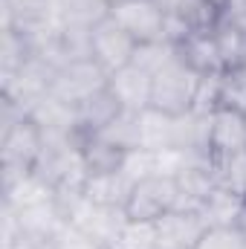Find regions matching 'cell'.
Segmentation results:
<instances>
[{
    "instance_id": "1",
    "label": "cell",
    "mask_w": 246,
    "mask_h": 249,
    "mask_svg": "<svg viewBox=\"0 0 246 249\" xmlns=\"http://www.w3.org/2000/svg\"><path fill=\"white\" fill-rule=\"evenodd\" d=\"M200 72H194L177 55L151 75V110H159L165 116H185L197 105L200 90Z\"/></svg>"
},
{
    "instance_id": "19",
    "label": "cell",
    "mask_w": 246,
    "mask_h": 249,
    "mask_svg": "<svg viewBox=\"0 0 246 249\" xmlns=\"http://www.w3.org/2000/svg\"><path fill=\"white\" fill-rule=\"evenodd\" d=\"M110 249H157L154 226H145V223H124V229L119 232L116 244Z\"/></svg>"
},
{
    "instance_id": "11",
    "label": "cell",
    "mask_w": 246,
    "mask_h": 249,
    "mask_svg": "<svg viewBox=\"0 0 246 249\" xmlns=\"http://www.w3.org/2000/svg\"><path fill=\"white\" fill-rule=\"evenodd\" d=\"M174 47H177V55L194 72H200V75H220L223 72L214 32H191V35H185L180 44H174Z\"/></svg>"
},
{
    "instance_id": "7",
    "label": "cell",
    "mask_w": 246,
    "mask_h": 249,
    "mask_svg": "<svg viewBox=\"0 0 246 249\" xmlns=\"http://www.w3.org/2000/svg\"><path fill=\"white\" fill-rule=\"evenodd\" d=\"M209 223L197 209H171L154 223L157 249H197Z\"/></svg>"
},
{
    "instance_id": "17",
    "label": "cell",
    "mask_w": 246,
    "mask_h": 249,
    "mask_svg": "<svg viewBox=\"0 0 246 249\" xmlns=\"http://www.w3.org/2000/svg\"><path fill=\"white\" fill-rule=\"evenodd\" d=\"M197 249H246V235L238 226H209Z\"/></svg>"
},
{
    "instance_id": "18",
    "label": "cell",
    "mask_w": 246,
    "mask_h": 249,
    "mask_svg": "<svg viewBox=\"0 0 246 249\" xmlns=\"http://www.w3.org/2000/svg\"><path fill=\"white\" fill-rule=\"evenodd\" d=\"M53 249H110V247H107V244H102L99 238H93V235L81 232L78 226L64 223L61 229L55 232V238H53Z\"/></svg>"
},
{
    "instance_id": "9",
    "label": "cell",
    "mask_w": 246,
    "mask_h": 249,
    "mask_svg": "<svg viewBox=\"0 0 246 249\" xmlns=\"http://www.w3.org/2000/svg\"><path fill=\"white\" fill-rule=\"evenodd\" d=\"M107 87L119 99L122 110L142 113V110L151 107V75L145 70H139L136 64H127L122 70H116L107 78Z\"/></svg>"
},
{
    "instance_id": "8",
    "label": "cell",
    "mask_w": 246,
    "mask_h": 249,
    "mask_svg": "<svg viewBox=\"0 0 246 249\" xmlns=\"http://www.w3.org/2000/svg\"><path fill=\"white\" fill-rule=\"evenodd\" d=\"M246 151V113L235 107H214L209 116V154L229 157Z\"/></svg>"
},
{
    "instance_id": "16",
    "label": "cell",
    "mask_w": 246,
    "mask_h": 249,
    "mask_svg": "<svg viewBox=\"0 0 246 249\" xmlns=\"http://www.w3.org/2000/svg\"><path fill=\"white\" fill-rule=\"evenodd\" d=\"M220 107H235L246 113V64L220 75Z\"/></svg>"
},
{
    "instance_id": "12",
    "label": "cell",
    "mask_w": 246,
    "mask_h": 249,
    "mask_svg": "<svg viewBox=\"0 0 246 249\" xmlns=\"http://www.w3.org/2000/svg\"><path fill=\"white\" fill-rule=\"evenodd\" d=\"M122 113V105L119 99L110 93V87L93 93L90 99H84L78 107H75V124H78V136H87V133H96L102 127L113 122L116 116Z\"/></svg>"
},
{
    "instance_id": "3",
    "label": "cell",
    "mask_w": 246,
    "mask_h": 249,
    "mask_svg": "<svg viewBox=\"0 0 246 249\" xmlns=\"http://www.w3.org/2000/svg\"><path fill=\"white\" fill-rule=\"evenodd\" d=\"M44 154V130L26 113L18 122L3 127L0 157H3V188L18 183L20 177L32 174Z\"/></svg>"
},
{
    "instance_id": "6",
    "label": "cell",
    "mask_w": 246,
    "mask_h": 249,
    "mask_svg": "<svg viewBox=\"0 0 246 249\" xmlns=\"http://www.w3.org/2000/svg\"><path fill=\"white\" fill-rule=\"evenodd\" d=\"M136 41L124 32L116 20L107 18H99L93 26H90V58L99 64L107 75H113L116 70H122L127 64H133L136 55Z\"/></svg>"
},
{
    "instance_id": "21",
    "label": "cell",
    "mask_w": 246,
    "mask_h": 249,
    "mask_svg": "<svg viewBox=\"0 0 246 249\" xmlns=\"http://www.w3.org/2000/svg\"><path fill=\"white\" fill-rule=\"evenodd\" d=\"M235 226H238V229H241V232L246 235V200H244V206H241V214H238V220H235Z\"/></svg>"
},
{
    "instance_id": "23",
    "label": "cell",
    "mask_w": 246,
    "mask_h": 249,
    "mask_svg": "<svg viewBox=\"0 0 246 249\" xmlns=\"http://www.w3.org/2000/svg\"><path fill=\"white\" fill-rule=\"evenodd\" d=\"M105 3H110V0H105Z\"/></svg>"
},
{
    "instance_id": "5",
    "label": "cell",
    "mask_w": 246,
    "mask_h": 249,
    "mask_svg": "<svg viewBox=\"0 0 246 249\" xmlns=\"http://www.w3.org/2000/svg\"><path fill=\"white\" fill-rule=\"evenodd\" d=\"M107 78L110 75L93 61V58H75V61H67L64 67L55 70L50 96H55L58 102L70 105V107H78L84 99H90L93 93L105 90L107 87Z\"/></svg>"
},
{
    "instance_id": "14",
    "label": "cell",
    "mask_w": 246,
    "mask_h": 249,
    "mask_svg": "<svg viewBox=\"0 0 246 249\" xmlns=\"http://www.w3.org/2000/svg\"><path fill=\"white\" fill-rule=\"evenodd\" d=\"M214 183L232 194L246 200V151L229 154V157H211Z\"/></svg>"
},
{
    "instance_id": "4",
    "label": "cell",
    "mask_w": 246,
    "mask_h": 249,
    "mask_svg": "<svg viewBox=\"0 0 246 249\" xmlns=\"http://www.w3.org/2000/svg\"><path fill=\"white\" fill-rule=\"evenodd\" d=\"M107 18L116 20L136 44L165 41L168 9L159 0H110Z\"/></svg>"
},
{
    "instance_id": "2",
    "label": "cell",
    "mask_w": 246,
    "mask_h": 249,
    "mask_svg": "<svg viewBox=\"0 0 246 249\" xmlns=\"http://www.w3.org/2000/svg\"><path fill=\"white\" fill-rule=\"evenodd\" d=\"M171 209H180V188H177L174 174H168V171H151V174L139 177L130 186V194L124 200L122 212H124L127 223L154 226Z\"/></svg>"
},
{
    "instance_id": "10",
    "label": "cell",
    "mask_w": 246,
    "mask_h": 249,
    "mask_svg": "<svg viewBox=\"0 0 246 249\" xmlns=\"http://www.w3.org/2000/svg\"><path fill=\"white\" fill-rule=\"evenodd\" d=\"M78 148H81V160L87 168V177H102V174H116L127 165V151L116 148L113 142L102 139L99 133H87L78 136Z\"/></svg>"
},
{
    "instance_id": "13",
    "label": "cell",
    "mask_w": 246,
    "mask_h": 249,
    "mask_svg": "<svg viewBox=\"0 0 246 249\" xmlns=\"http://www.w3.org/2000/svg\"><path fill=\"white\" fill-rule=\"evenodd\" d=\"M241 206H244V200H241L238 194L214 186L211 194L203 200L200 214L206 217L209 226H235V220H238V214H241Z\"/></svg>"
},
{
    "instance_id": "20",
    "label": "cell",
    "mask_w": 246,
    "mask_h": 249,
    "mask_svg": "<svg viewBox=\"0 0 246 249\" xmlns=\"http://www.w3.org/2000/svg\"><path fill=\"white\" fill-rule=\"evenodd\" d=\"M223 23H232L238 29H246V0H229L220 12Z\"/></svg>"
},
{
    "instance_id": "22",
    "label": "cell",
    "mask_w": 246,
    "mask_h": 249,
    "mask_svg": "<svg viewBox=\"0 0 246 249\" xmlns=\"http://www.w3.org/2000/svg\"><path fill=\"white\" fill-rule=\"evenodd\" d=\"M209 3H211V6H217V9H220V12H223V6H226V3H229V0H209Z\"/></svg>"
},
{
    "instance_id": "15",
    "label": "cell",
    "mask_w": 246,
    "mask_h": 249,
    "mask_svg": "<svg viewBox=\"0 0 246 249\" xmlns=\"http://www.w3.org/2000/svg\"><path fill=\"white\" fill-rule=\"evenodd\" d=\"M214 41H217V53H220V64L223 72L238 70L246 64V29H238L232 23H217L214 29Z\"/></svg>"
}]
</instances>
